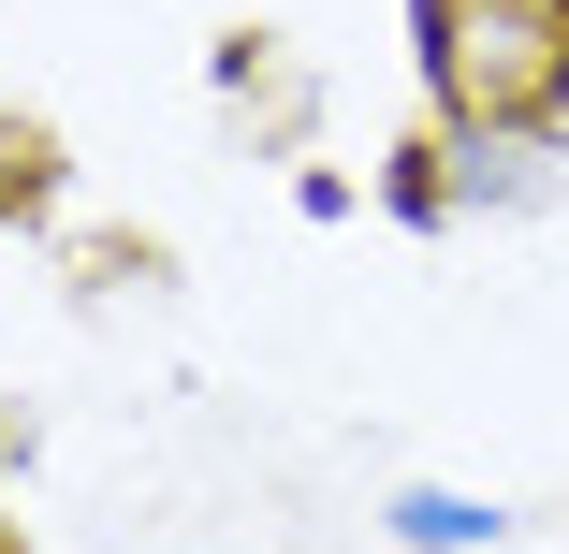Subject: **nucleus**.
Masks as SVG:
<instances>
[{
	"label": "nucleus",
	"mask_w": 569,
	"mask_h": 554,
	"mask_svg": "<svg viewBox=\"0 0 569 554\" xmlns=\"http://www.w3.org/2000/svg\"><path fill=\"white\" fill-rule=\"evenodd\" d=\"M0 554H16V525H0Z\"/></svg>",
	"instance_id": "20e7f679"
},
{
	"label": "nucleus",
	"mask_w": 569,
	"mask_h": 554,
	"mask_svg": "<svg viewBox=\"0 0 569 554\" xmlns=\"http://www.w3.org/2000/svg\"><path fill=\"white\" fill-rule=\"evenodd\" d=\"M44 190H59V147H44L30 118H0V219H30Z\"/></svg>",
	"instance_id": "7ed1b4c3"
},
{
	"label": "nucleus",
	"mask_w": 569,
	"mask_h": 554,
	"mask_svg": "<svg viewBox=\"0 0 569 554\" xmlns=\"http://www.w3.org/2000/svg\"><path fill=\"white\" fill-rule=\"evenodd\" d=\"M395 540H409V554H468V540H497V511H482V496H438V482H423V496H395Z\"/></svg>",
	"instance_id": "f03ea898"
},
{
	"label": "nucleus",
	"mask_w": 569,
	"mask_h": 554,
	"mask_svg": "<svg viewBox=\"0 0 569 554\" xmlns=\"http://www.w3.org/2000/svg\"><path fill=\"white\" fill-rule=\"evenodd\" d=\"M423 88L468 147H540L569 118V0H423Z\"/></svg>",
	"instance_id": "f257e3e1"
}]
</instances>
